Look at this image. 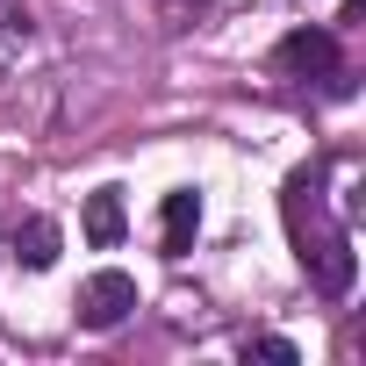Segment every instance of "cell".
Returning a JSON list of instances; mask_svg holds the SVG:
<instances>
[{"label":"cell","instance_id":"cell-1","mask_svg":"<svg viewBox=\"0 0 366 366\" xmlns=\"http://www.w3.org/2000/svg\"><path fill=\"white\" fill-rule=\"evenodd\" d=\"M287 230H295V244H302V266H309V280L323 287V295H345L352 287V273H359V259H352V237L337 230V223H295L287 216Z\"/></svg>","mask_w":366,"mask_h":366},{"label":"cell","instance_id":"cell-2","mask_svg":"<svg viewBox=\"0 0 366 366\" xmlns=\"http://www.w3.org/2000/svg\"><path fill=\"white\" fill-rule=\"evenodd\" d=\"M280 65H287L295 79H316L323 94H352V72H345V51H337L330 29H295V36H280Z\"/></svg>","mask_w":366,"mask_h":366},{"label":"cell","instance_id":"cell-3","mask_svg":"<svg viewBox=\"0 0 366 366\" xmlns=\"http://www.w3.org/2000/svg\"><path fill=\"white\" fill-rule=\"evenodd\" d=\"M72 309H79V323H86V330H115V323L137 309V280H129V273H115V266H101V273L79 287V302H72Z\"/></svg>","mask_w":366,"mask_h":366},{"label":"cell","instance_id":"cell-4","mask_svg":"<svg viewBox=\"0 0 366 366\" xmlns=\"http://www.w3.org/2000/svg\"><path fill=\"white\" fill-rule=\"evenodd\" d=\"M158 230H165V259H187V252H194V237H202V194H194V187L165 194Z\"/></svg>","mask_w":366,"mask_h":366},{"label":"cell","instance_id":"cell-5","mask_svg":"<svg viewBox=\"0 0 366 366\" xmlns=\"http://www.w3.org/2000/svg\"><path fill=\"white\" fill-rule=\"evenodd\" d=\"M86 244H122V194L115 187H101V194H86Z\"/></svg>","mask_w":366,"mask_h":366},{"label":"cell","instance_id":"cell-6","mask_svg":"<svg viewBox=\"0 0 366 366\" xmlns=\"http://www.w3.org/2000/svg\"><path fill=\"white\" fill-rule=\"evenodd\" d=\"M15 259H22L29 273H44V266L58 259V223H51V216H29V223L15 230Z\"/></svg>","mask_w":366,"mask_h":366},{"label":"cell","instance_id":"cell-7","mask_svg":"<svg viewBox=\"0 0 366 366\" xmlns=\"http://www.w3.org/2000/svg\"><path fill=\"white\" fill-rule=\"evenodd\" d=\"M244 359H266V366H295L302 352H295L287 337H252V345H244Z\"/></svg>","mask_w":366,"mask_h":366},{"label":"cell","instance_id":"cell-8","mask_svg":"<svg viewBox=\"0 0 366 366\" xmlns=\"http://www.w3.org/2000/svg\"><path fill=\"white\" fill-rule=\"evenodd\" d=\"M22 44H29V22H22V15H0V72L15 65V51H22Z\"/></svg>","mask_w":366,"mask_h":366}]
</instances>
